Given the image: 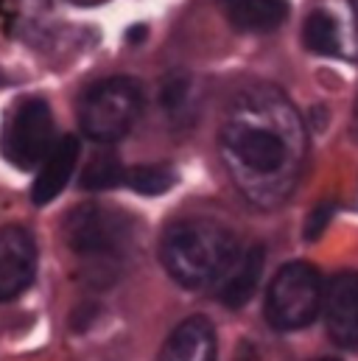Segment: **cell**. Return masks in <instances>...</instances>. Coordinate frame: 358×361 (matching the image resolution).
I'll use <instances>...</instances> for the list:
<instances>
[{"label": "cell", "mask_w": 358, "mask_h": 361, "mask_svg": "<svg viewBox=\"0 0 358 361\" xmlns=\"http://www.w3.org/2000/svg\"><path fill=\"white\" fill-rule=\"evenodd\" d=\"M218 149L238 190L258 207H277L300 180L305 126L280 90L249 87L230 104Z\"/></svg>", "instance_id": "obj_1"}, {"label": "cell", "mask_w": 358, "mask_h": 361, "mask_svg": "<svg viewBox=\"0 0 358 361\" xmlns=\"http://www.w3.org/2000/svg\"><path fill=\"white\" fill-rule=\"evenodd\" d=\"M235 235L210 219H185L166 230L160 261L185 288H207L221 283L238 261Z\"/></svg>", "instance_id": "obj_2"}, {"label": "cell", "mask_w": 358, "mask_h": 361, "mask_svg": "<svg viewBox=\"0 0 358 361\" xmlns=\"http://www.w3.org/2000/svg\"><path fill=\"white\" fill-rule=\"evenodd\" d=\"M140 109H143L140 85L126 76H115L92 85L85 92L79 104V123L90 140L115 143L135 126Z\"/></svg>", "instance_id": "obj_3"}, {"label": "cell", "mask_w": 358, "mask_h": 361, "mask_svg": "<svg viewBox=\"0 0 358 361\" xmlns=\"http://www.w3.org/2000/svg\"><path fill=\"white\" fill-rule=\"evenodd\" d=\"M325 305L322 277L305 261L285 264L266 291V319L274 331L308 328Z\"/></svg>", "instance_id": "obj_4"}, {"label": "cell", "mask_w": 358, "mask_h": 361, "mask_svg": "<svg viewBox=\"0 0 358 361\" xmlns=\"http://www.w3.org/2000/svg\"><path fill=\"white\" fill-rule=\"evenodd\" d=\"M65 241L82 258L112 261L132 244V221L104 204H79L65 219Z\"/></svg>", "instance_id": "obj_5"}, {"label": "cell", "mask_w": 358, "mask_h": 361, "mask_svg": "<svg viewBox=\"0 0 358 361\" xmlns=\"http://www.w3.org/2000/svg\"><path fill=\"white\" fill-rule=\"evenodd\" d=\"M54 115L48 101L42 98H25L20 101L3 126L0 135V154L14 169H37L45 163V157L54 152Z\"/></svg>", "instance_id": "obj_6"}, {"label": "cell", "mask_w": 358, "mask_h": 361, "mask_svg": "<svg viewBox=\"0 0 358 361\" xmlns=\"http://www.w3.org/2000/svg\"><path fill=\"white\" fill-rule=\"evenodd\" d=\"M37 274V244L28 230L0 227V300L20 297Z\"/></svg>", "instance_id": "obj_7"}, {"label": "cell", "mask_w": 358, "mask_h": 361, "mask_svg": "<svg viewBox=\"0 0 358 361\" xmlns=\"http://www.w3.org/2000/svg\"><path fill=\"white\" fill-rule=\"evenodd\" d=\"M322 308L331 339L345 350H358V271H342L328 283Z\"/></svg>", "instance_id": "obj_8"}, {"label": "cell", "mask_w": 358, "mask_h": 361, "mask_svg": "<svg viewBox=\"0 0 358 361\" xmlns=\"http://www.w3.org/2000/svg\"><path fill=\"white\" fill-rule=\"evenodd\" d=\"M157 361H216V331L207 317H187L171 331Z\"/></svg>", "instance_id": "obj_9"}, {"label": "cell", "mask_w": 358, "mask_h": 361, "mask_svg": "<svg viewBox=\"0 0 358 361\" xmlns=\"http://www.w3.org/2000/svg\"><path fill=\"white\" fill-rule=\"evenodd\" d=\"M79 152H82V146H79V140H76L73 135L62 137V140L54 146V152L45 157V163H42L37 180L31 185V199H34V204H48V202H54V199L65 190V185L70 182L73 171H76Z\"/></svg>", "instance_id": "obj_10"}, {"label": "cell", "mask_w": 358, "mask_h": 361, "mask_svg": "<svg viewBox=\"0 0 358 361\" xmlns=\"http://www.w3.org/2000/svg\"><path fill=\"white\" fill-rule=\"evenodd\" d=\"M264 261H266V252H264L261 244H255V247H249L247 252L238 255L233 269L227 271L224 280L218 283V300L227 308H244L252 300V294L258 291L261 274H264Z\"/></svg>", "instance_id": "obj_11"}, {"label": "cell", "mask_w": 358, "mask_h": 361, "mask_svg": "<svg viewBox=\"0 0 358 361\" xmlns=\"http://www.w3.org/2000/svg\"><path fill=\"white\" fill-rule=\"evenodd\" d=\"M230 23L241 31H271L288 17V0H221Z\"/></svg>", "instance_id": "obj_12"}, {"label": "cell", "mask_w": 358, "mask_h": 361, "mask_svg": "<svg viewBox=\"0 0 358 361\" xmlns=\"http://www.w3.org/2000/svg\"><path fill=\"white\" fill-rule=\"evenodd\" d=\"M302 42L308 51H314L319 56H339L342 54V34H339L336 17L325 8H316L314 14H308Z\"/></svg>", "instance_id": "obj_13"}, {"label": "cell", "mask_w": 358, "mask_h": 361, "mask_svg": "<svg viewBox=\"0 0 358 361\" xmlns=\"http://www.w3.org/2000/svg\"><path fill=\"white\" fill-rule=\"evenodd\" d=\"M160 104L168 112L174 123H190L196 115V92H193V79L187 73H171L163 82L160 90Z\"/></svg>", "instance_id": "obj_14"}, {"label": "cell", "mask_w": 358, "mask_h": 361, "mask_svg": "<svg viewBox=\"0 0 358 361\" xmlns=\"http://www.w3.org/2000/svg\"><path fill=\"white\" fill-rule=\"evenodd\" d=\"M121 182H126V171H123L118 154H112V152H98L87 163V169H85L79 185H82L85 190H109V188H118Z\"/></svg>", "instance_id": "obj_15"}, {"label": "cell", "mask_w": 358, "mask_h": 361, "mask_svg": "<svg viewBox=\"0 0 358 361\" xmlns=\"http://www.w3.org/2000/svg\"><path fill=\"white\" fill-rule=\"evenodd\" d=\"M177 174L168 166H137L126 171V185L140 196H163L174 188Z\"/></svg>", "instance_id": "obj_16"}, {"label": "cell", "mask_w": 358, "mask_h": 361, "mask_svg": "<svg viewBox=\"0 0 358 361\" xmlns=\"http://www.w3.org/2000/svg\"><path fill=\"white\" fill-rule=\"evenodd\" d=\"M333 210H336L333 202H322V204H316V207L311 210V216H308V221H305V238H308V241H316V238L325 233V227H328Z\"/></svg>", "instance_id": "obj_17"}, {"label": "cell", "mask_w": 358, "mask_h": 361, "mask_svg": "<svg viewBox=\"0 0 358 361\" xmlns=\"http://www.w3.org/2000/svg\"><path fill=\"white\" fill-rule=\"evenodd\" d=\"M95 314H98V308L95 305H79L76 311H73V317H70V322H73V328L82 334V331H87L90 325H92V319H95Z\"/></svg>", "instance_id": "obj_18"}, {"label": "cell", "mask_w": 358, "mask_h": 361, "mask_svg": "<svg viewBox=\"0 0 358 361\" xmlns=\"http://www.w3.org/2000/svg\"><path fill=\"white\" fill-rule=\"evenodd\" d=\"M126 39L129 42H143L146 39V25H132L129 34H126Z\"/></svg>", "instance_id": "obj_19"}, {"label": "cell", "mask_w": 358, "mask_h": 361, "mask_svg": "<svg viewBox=\"0 0 358 361\" xmlns=\"http://www.w3.org/2000/svg\"><path fill=\"white\" fill-rule=\"evenodd\" d=\"M314 361H339V359H314Z\"/></svg>", "instance_id": "obj_20"}]
</instances>
